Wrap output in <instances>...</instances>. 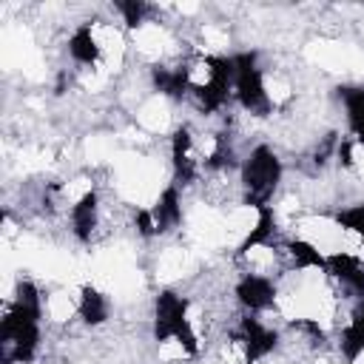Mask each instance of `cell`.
<instances>
[{
  "label": "cell",
  "instance_id": "cell-1",
  "mask_svg": "<svg viewBox=\"0 0 364 364\" xmlns=\"http://www.w3.org/2000/svg\"><path fill=\"white\" fill-rule=\"evenodd\" d=\"M287 162L273 142H253L239 165V193L245 208H270L284 191Z\"/></svg>",
  "mask_w": 364,
  "mask_h": 364
},
{
  "label": "cell",
  "instance_id": "cell-2",
  "mask_svg": "<svg viewBox=\"0 0 364 364\" xmlns=\"http://www.w3.org/2000/svg\"><path fill=\"white\" fill-rule=\"evenodd\" d=\"M233 105L253 122H267L276 117V108L267 97L264 63L256 48L233 54Z\"/></svg>",
  "mask_w": 364,
  "mask_h": 364
},
{
  "label": "cell",
  "instance_id": "cell-3",
  "mask_svg": "<svg viewBox=\"0 0 364 364\" xmlns=\"http://www.w3.org/2000/svg\"><path fill=\"white\" fill-rule=\"evenodd\" d=\"M233 301L242 313L253 316H279V299L282 287L279 279L273 276H259V273H236L233 279Z\"/></svg>",
  "mask_w": 364,
  "mask_h": 364
},
{
  "label": "cell",
  "instance_id": "cell-4",
  "mask_svg": "<svg viewBox=\"0 0 364 364\" xmlns=\"http://www.w3.org/2000/svg\"><path fill=\"white\" fill-rule=\"evenodd\" d=\"M111 316H114L111 293H105L94 282H82L77 287V321L85 330H102V327H108Z\"/></svg>",
  "mask_w": 364,
  "mask_h": 364
},
{
  "label": "cell",
  "instance_id": "cell-5",
  "mask_svg": "<svg viewBox=\"0 0 364 364\" xmlns=\"http://www.w3.org/2000/svg\"><path fill=\"white\" fill-rule=\"evenodd\" d=\"M336 358L341 364H358L364 358V299L355 301L344 321L336 327Z\"/></svg>",
  "mask_w": 364,
  "mask_h": 364
},
{
  "label": "cell",
  "instance_id": "cell-6",
  "mask_svg": "<svg viewBox=\"0 0 364 364\" xmlns=\"http://www.w3.org/2000/svg\"><path fill=\"white\" fill-rule=\"evenodd\" d=\"M333 100L344 117V134L364 148V82H341Z\"/></svg>",
  "mask_w": 364,
  "mask_h": 364
},
{
  "label": "cell",
  "instance_id": "cell-7",
  "mask_svg": "<svg viewBox=\"0 0 364 364\" xmlns=\"http://www.w3.org/2000/svg\"><path fill=\"white\" fill-rule=\"evenodd\" d=\"M333 225L341 233V247L338 250H358L364 253V199L344 202L330 213Z\"/></svg>",
  "mask_w": 364,
  "mask_h": 364
}]
</instances>
